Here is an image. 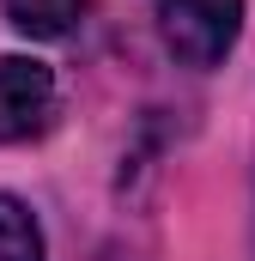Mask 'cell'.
<instances>
[{
  "label": "cell",
  "mask_w": 255,
  "mask_h": 261,
  "mask_svg": "<svg viewBox=\"0 0 255 261\" xmlns=\"http://www.w3.org/2000/svg\"><path fill=\"white\" fill-rule=\"evenodd\" d=\"M158 37L183 67H219L243 37V0H158Z\"/></svg>",
  "instance_id": "6da1fadb"
},
{
  "label": "cell",
  "mask_w": 255,
  "mask_h": 261,
  "mask_svg": "<svg viewBox=\"0 0 255 261\" xmlns=\"http://www.w3.org/2000/svg\"><path fill=\"white\" fill-rule=\"evenodd\" d=\"M55 122V73L31 55H0V146L37 140Z\"/></svg>",
  "instance_id": "7a4b0ae2"
},
{
  "label": "cell",
  "mask_w": 255,
  "mask_h": 261,
  "mask_svg": "<svg viewBox=\"0 0 255 261\" xmlns=\"http://www.w3.org/2000/svg\"><path fill=\"white\" fill-rule=\"evenodd\" d=\"M0 6H6L12 31L55 43V37H67V31L85 18V6H91V0H0Z\"/></svg>",
  "instance_id": "3957f363"
},
{
  "label": "cell",
  "mask_w": 255,
  "mask_h": 261,
  "mask_svg": "<svg viewBox=\"0 0 255 261\" xmlns=\"http://www.w3.org/2000/svg\"><path fill=\"white\" fill-rule=\"evenodd\" d=\"M43 225L18 195H0V261H43Z\"/></svg>",
  "instance_id": "277c9868"
}]
</instances>
